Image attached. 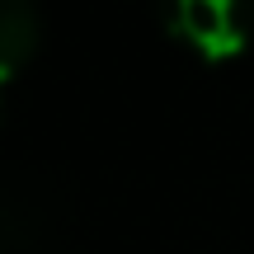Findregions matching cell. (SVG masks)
<instances>
[{
  "label": "cell",
  "mask_w": 254,
  "mask_h": 254,
  "mask_svg": "<svg viewBox=\"0 0 254 254\" xmlns=\"http://www.w3.org/2000/svg\"><path fill=\"white\" fill-rule=\"evenodd\" d=\"M160 19L207 62H226L250 43V9L236 0H174L160 9Z\"/></svg>",
  "instance_id": "obj_1"
},
{
  "label": "cell",
  "mask_w": 254,
  "mask_h": 254,
  "mask_svg": "<svg viewBox=\"0 0 254 254\" xmlns=\"http://www.w3.org/2000/svg\"><path fill=\"white\" fill-rule=\"evenodd\" d=\"M38 47V14L24 0H0V90Z\"/></svg>",
  "instance_id": "obj_2"
}]
</instances>
